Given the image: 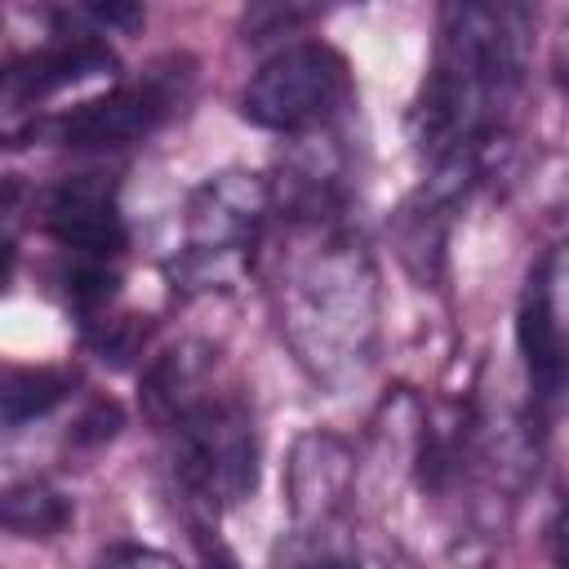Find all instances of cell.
<instances>
[{"mask_svg": "<svg viewBox=\"0 0 569 569\" xmlns=\"http://www.w3.org/2000/svg\"><path fill=\"white\" fill-rule=\"evenodd\" d=\"M529 58V13L520 4H449L440 13L436 62L409 111L418 151L431 164L471 160L489 173Z\"/></svg>", "mask_w": 569, "mask_h": 569, "instance_id": "1", "label": "cell"}, {"mask_svg": "<svg viewBox=\"0 0 569 569\" xmlns=\"http://www.w3.org/2000/svg\"><path fill=\"white\" fill-rule=\"evenodd\" d=\"M307 227L311 244L289 253L280 276V333L298 365L338 391L373 365L378 271L356 236L329 222Z\"/></svg>", "mask_w": 569, "mask_h": 569, "instance_id": "2", "label": "cell"}, {"mask_svg": "<svg viewBox=\"0 0 569 569\" xmlns=\"http://www.w3.org/2000/svg\"><path fill=\"white\" fill-rule=\"evenodd\" d=\"M276 213V187L249 169L209 173L182 204V249L169 262L178 289H231Z\"/></svg>", "mask_w": 569, "mask_h": 569, "instance_id": "3", "label": "cell"}, {"mask_svg": "<svg viewBox=\"0 0 569 569\" xmlns=\"http://www.w3.org/2000/svg\"><path fill=\"white\" fill-rule=\"evenodd\" d=\"M169 471L178 493L204 511L222 516L244 502L258 485V427L244 400L204 396L169 422Z\"/></svg>", "mask_w": 569, "mask_h": 569, "instance_id": "4", "label": "cell"}, {"mask_svg": "<svg viewBox=\"0 0 569 569\" xmlns=\"http://www.w3.org/2000/svg\"><path fill=\"white\" fill-rule=\"evenodd\" d=\"M351 102L347 58L325 40L276 49L240 89V116L271 133L316 138Z\"/></svg>", "mask_w": 569, "mask_h": 569, "instance_id": "5", "label": "cell"}, {"mask_svg": "<svg viewBox=\"0 0 569 569\" xmlns=\"http://www.w3.org/2000/svg\"><path fill=\"white\" fill-rule=\"evenodd\" d=\"M187 89H191L187 58H164L138 84H120L102 98H89V102L71 107L67 116L44 120V124L31 120L27 133L76 147V151H116V147H129L138 138H147L151 129H160L182 107Z\"/></svg>", "mask_w": 569, "mask_h": 569, "instance_id": "6", "label": "cell"}, {"mask_svg": "<svg viewBox=\"0 0 569 569\" xmlns=\"http://www.w3.org/2000/svg\"><path fill=\"white\" fill-rule=\"evenodd\" d=\"M356 493V453L333 431H302L284 462V502L307 547L333 542Z\"/></svg>", "mask_w": 569, "mask_h": 569, "instance_id": "7", "label": "cell"}, {"mask_svg": "<svg viewBox=\"0 0 569 569\" xmlns=\"http://www.w3.org/2000/svg\"><path fill=\"white\" fill-rule=\"evenodd\" d=\"M516 342L538 396L569 387V244L547 249L520 293Z\"/></svg>", "mask_w": 569, "mask_h": 569, "instance_id": "8", "label": "cell"}, {"mask_svg": "<svg viewBox=\"0 0 569 569\" xmlns=\"http://www.w3.org/2000/svg\"><path fill=\"white\" fill-rule=\"evenodd\" d=\"M40 227L67 258L116 262L129 244V231L116 204V182L102 173H76L49 187L40 200Z\"/></svg>", "mask_w": 569, "mask_h": 569, "instance_id": "9", "label": "cell"}, {"mask_svg": "<svg viewBox=\"0 0 569 569\" xmlns=\"http://www.w3.org/2000/svg\"><path fill=\"white\" fill-rule=\"evenodd\" d=\"M116 53L98 40V36H62L27 58H18L9 71H4V111L18 116V111H31L36 102L71 89V84H84L93 76H116Z\"/></svg>", "mask_w": 569, "mask_h": 569, "instance_id": "10", "label": "cell"}, {"mask_svg": "<svg viewBox=\"0 0 569 569\" xmlns=\"http://www.w3.org/2000/svg\"><path fill=\"white\" fill-rule=\"evenodd\" d=\"M209 369H213V347L209 342H182V347L164 351L147 369V378H142V409H147V418L169 427L182 409L204 400L200 387H204Z\"/></svg>", "mask_w": 569, "mask_h": 569, "instance_id": "11", "label": "cell"}, {"mask_svg": "<svg viewBox=\"0 0 569 569\" xmlns=\"http://www.w3.org/2000/svg\"><path fill=\"white\" fill-rule=\"evenodd\" d=\"M76 387V373L71 369H53V365H22V369H9L4 373V391H0V405H4V427H27L44 413H53Z\"/></svg>", "mask_w": 569, "mask_h": 569, "instance_id": "12", "label": "cell"}, {"mask_svg": "<svg viewBox=\"0 0 569 569\" xmlns=\"http://www.w3.org/2000/svg\"><path fill=\"white\" fill-rule=\"evenodd\" d=\"M4 525L18 538H53L71 525V498L49 480H22L4 493Z\"/></svg>", "mask_w": 569, "mask_h": 569, "instance_id": "13", "label": "cell"}, {"mask_svg": "<svg viewBox=\"0 0 569 569\" xmlns=\"http://www.w3.org/2000/svg\"><path fill=\"white\" fill-rule=\"evenodd\" d=\"M120 427H124L120 405H116V400H107V396H93V400L80 409V418L71 422L67 445H76V449H98V445L116 440V431H120Z\"/></svg>", "mask_w": 569, "mask_h": 569, "instance_id": "14", "label": "cell"}, {"mask_svg": "<svg viewBox=\"0 0 569 569\" xmlns=\"http://www.w3.org/2000/svg\"><path fill=\"white\" fill-rule=\"evenodd\" d=\"M98 569H182L173 556L156 551V547H138V542H120L111 551H102Z\"/></svg>", "mask_w": 569, "mask_h": 569, "instance_id": "15", "label": "cell"}, {"mask_svg": "<svg viewBox=\"0 0 569 569\" xmlns=\"http://www.w3.org/2000/svg\"><path fill=\"white\" fill-rule=\"evenodd\" d=\"M547 560L551 569H569V498H560V507L547 520Z\"/></svg>", "mask_w": 569, "mask_h": 569, "instance_id": "16", "label": "cell"}, {"mask_svg": "<svg viewBox=\"0 0 569 569\" xmlns=\"http://www.w3.org/2000/svg\"><path fill=\"white\" fill-rule=\"evenodd\" d=\"M556 76H560V84H569V27H565V40H560V53H556Z\"/></svg>", "mask_w": 569, "mask_h": 569, "instance_id": "17", "label": "cell"}]
</instances>
